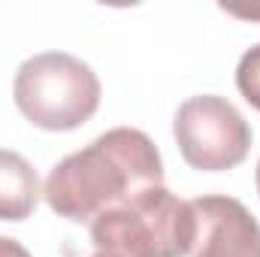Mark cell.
Listing matches in <instances>:
<instances>
[{
  "instance_id": "cell-1",
  "label": "cell",
  "mask_w": 260,
  "mask_h": 257,
  "mask_svg": "<svg viewBox=\"0 0 260 257\" xmlns=\"http://www.w3.org/2000/svg\"><path fill=\"white\" fill-rule=\"evenodd\" d=\"M157 185H164V160L151 136L136 127H112L55 164L43 197L67 221H94Z\"/></svg>"
},
{
  "instance_id": "cell-2",
  "label": "cell",
  "mask_w": 260,
  "mask_h": 257,
  "mask_svg": "<svg viewBox=\"0 0 260 257\" xmlns=\"http://www.w3.org/2000/svg\"><path fill=\"white\" fill-rule=\"evenodd\" d=\"M194 212L164 185L130 197L91 221L94 251L118 257H185L194 245Z\"/></svg>"
},
{
  "instance_id": "cell-3",
  "label": "cell",
  "mask_w": 260,
  "mask_h": 257,
  "mask_svg": "<svg viewBox=\"0 0 260 257\" xmlns=\"http://www.w3.org/2000/svg\"><path fill=\"white\" fill-rule=\"evenodd\" d=\"M100 79L70 52H40L18 67L12 97L18 112L43 130H76L100 106Z\"/></svg>"
},
{
  "instance_id": "cell-4",
  "label": "cell",
  "mask_w": 260,
  "mask_h": 257,
  "mask_svg": "<svg viewBox=\"0 0 260 257\" xmlns=\"http://www.w3.org/2000/svg\"><path fill=\"white\" fill-rule=\"evenodd\" d=\"M173 136L188 167L224 173L239 167L251 148V127L242 112L218 94L188 97L173 118Z\"/></svg>"
},
{
  "instance_id": "cell-5",
  "label": "cell",
  "mask_w": 260,
  "mask_h": 257,
  "mask_svg": "<svg viewBox=\"0 0 260 257\" xmlns=\"http://www.w3.org/2000/svg\"><path fill=\"white\" fill-rule=\"evenodd\" d=\"M191 257H260V221L236 197L206 194L191 200Z\"/></svg>"
},
{
  "instance_id": "cell-6",
  "label": "cell",
  "mask_w": 260,
  "mask_h": 257,
  "mask_svg": "<svg viewBox=\"0 0 260 257\" xmlns=\"http://www.w3.org/2000/svg\"><path fill=\"white\" fill-rule=\"evenodd\" d=\"M40 176L18 151L0 148V221H24L40 203Z\"/></svg>"
},
{
  "instance_id": "cell-7",
  "label": "cell",
  "mask_w": 260,
  "mask_h": 257,
  "mask_svg": "<svg viewBox=\"0 0 260 257\" xmlns=\"http://www.w3.org/2000/svg\"><path fill=\"white\" fill-rule=\"evenodd\" d=\"M236 88L260 112V43L251 46L236 64Z\"/></svg>"
},
{
  "instance_id": "cell-8",
  "label": "cell",
  "mask_w": 260,
  "mask_h": 257,
  "mask_svg": "<svg viewBox=\"0 0 260 257\" xmlns=\"http://www.w3.org/2000/svg\"><path fill=\"white\" fill-rule=\"evenodd\" d=\"M0 257H34L18 239H9V236H0Z\"/></svg>"
},
{
  "instance_id": "cell-9",
  "label": "cell",
  "mask_w": 260,
  "mask_h": 257,
  "mask_svg": "<svg viewBox=\"0 0 260 257\" xmlns=\"http://www.w3.org/2000/svg\"><path fill=\"white\" fill-rule=\"evenodd\" d=\"M230 15H242V18H257L260 15V9H230V6H224Z\"/></svg>"
},
{
  "instance_id": "cell-10",
  "label": "cell",
  "mask_w": 260,
  "mask_h": 257,
  "mask_svg": "<svg viewBox=\"0 0 260 257\" xmlns=\"http://www.w3.org/2000/svg\"><path fill=\"white\" fill-rule=\"evenodd\" d=\"M91 257H118V254H109V251H94Z\"/></svg>"
},
{
  "instance_id": "cell-11",
  "label": "cell",
  "mask_w": 260,
  "mask_h": 257,
  "mask_svg": "<svg viewBox=\"0 0 260 257\" xmlns=\"http://www.w3.org/2000/svg\"><path fill=\"white\" fill-rule=\"evenodd\" d=\"M257 194H260V160H257Z\"/></svg>"
}]
</instances>
